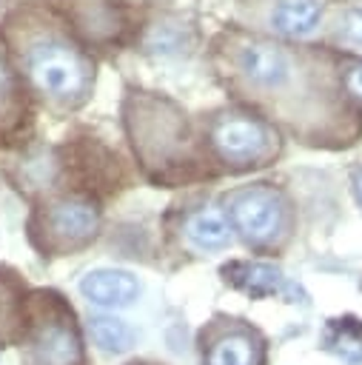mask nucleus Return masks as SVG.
Here are the masks:
<instances>
[{
	"mask_svg": "<svg viewBox=\"0 0 362 365\" xmlns=\"http://www.w3.org/2000/svg\"><path fill=\"white\" fill-rule=\"evenodd\" d=\"M222 86L248 108L276 120L302 143L351 145L362 114L348 103L336 77V54L242 26H222L208 43Z\"/></svg>",
	"mask_w": 362,
	"mask_h": 365,
	"instance_id": "f257e3e1",
	"label": "nucleus"
},
{
	"mask_svg": "<svg viewBox=\"0 0 362 365\" xmlns=\"http://www.w3.org/2000/svg\"><path fill=\"white\" fill-rule=\"evenodd\" d=\"M123 125L143 174L157 185L202 180L214 157L194 134L188 114L165 94L128 88L123 97Z\"/></svg>",
	"mask_w": 362,
	"mask_h": 365,
	"instance_id": "f03ea898",
	"label": "nucleus"
},
{
	"mask_svg": "<svg viewBox=\"0 0 362 365\" xmlns=\"http://www.w3.org/2000/svg\"><path fill=\"white\" fill-rule=\"evenodd\" d=\"M23 40V74L31 88L54 108H80L94 88V60L86 46L48 23H31Z\"/></svg>",
	"mask_w": 362,
	"mask_h": 365,
	"instance_id": "7ed1b4c3",
	"label": "nucleus"
},
{
	"mask_svg": "<svg viewBox=\"0 0 362 365\" xmlns=\"http://www.w3.org/2000/svg\"><path fill=\"white\" fill-rule=\"evenodd\" d=\"M205 145L228 171H251L274 163L282 151L276 125L248 106L217 108L205 123Z\"/></svg>",
	"mask_w": 362,
	"mask_h": 365,
	"instance_id": "20e7f679",
	"label": "nucleus"
},
{
	"mask_svg": "<svg viewBox=\"0 0 362 365\" xmlns=\"http://www.w3.org/2000/svg\"><path fill=\"white\" fill-rule=\"evenodd\" d=\"M29 365H83V342L71 308L57 294H37L26 308Z\"/></svg>",
	"mask_w": 362,
	"mask_h": 365,
	"instance_id": "39448f33",
	"label": "nucleus"
},
{
	"mask_svg": "<svg viewBox=\"0 0 362 365\" xmlns=\"http://www.w3.org/2000/svg\"><path fill=\"white\" fill-rule=\"evenodd\" d=\"M234 26L305 43L322 34L331 0H222Z\"/></svg>",
	"mask_w": 362,
	"mask_h": 365,
	"instance_id": "423d86ee",
	"label": "nucleus"
},
{
	"mask_svg": "<svg viewBox=\"0 0 362 365\" xmlns=\"http://www.w3.org/2000/svg\"><path fill=\"white\" fill-rule=\"evenodd\" d=\"M225 205H228L234 231H239V237L248 245L268 248L288 234L291 205H288L285 194L268 182L237 188Z\"/></svg>",
	"mask_w": 362,
	"mask_h": 365,
	"instance_id": "0eeeda50",
	"label": "nucleus"
},
{
	"mask_svg": "<svg viewBox=\"0 0 362 365\" xmlns=\"http://www.w3.org/2000/svg\"><path fill=\"white\" fill-rule=\"evenodd\" d=\"M68 31L86 48H120L137 37L134 11L120 0H54Z\"/></svg>",
	"mask_w": 362,
	"mask_h": 365,
	"instance_id": "6e6552de",
	"label": "nucleus"
},
{
	"mask_svg": "<svg viewBox=\"0 0 362 365\" xmlns=\"http://www.w3.org/2000/svg\"><path fill=\"white\" fill-rule=\"evenodd\" d=\"M100 231V208L88 197H63L48 202L34 220V237L48 254H71L88 245Z\"/></svg>",
	"mask_w": 362,
	"mask_h": 365,
	"instance_id": "1a4fd4ad",
	"label": "nucleus"
},
{
	"mask_svg": "<svg viewBox=\"0 0 362 365\" xmlns=\"http://www.w3.org/2000/svg\"><path fill=\"white\" fill-rule=\"evenodd\" d=\"M202 365H262L265 339L242 319L217 317L200 336Z\"/></svg>",
	"mask_w": 362,
	"mask_h": 365,
	"instance_id": "9d476101",
	"label": "nucleus"
},
{
	"mask_svg": "<svg viewBox=\"0 0 362 365\" xmlns=\"http://www.w3.org/2000/svg\"><path fill=\"white\" fill-rule=\"evenodd\" d=\"M80 291L86 299H91L94 305H105V308H123L131 299H137L140 285L128 271L120 268H100L91 271L80 279Z\"/></svg>",
	"mask_w": 362,
	"mask_h": 365,
	"instance_id": "9b49d317",
	"label": "nucleus"
},
{
	"mask_svg": "<svg viewBox=\"0 0 362 365\" xmlns=\"http://www.w3.org/2000/svg\"><path fill=\"white\" fill-rule=\"evenodd\" d=\"M322 37L331 51L362 57V6H353V3L328 6Z\"/></svg>",
	"mask_w": 362,
	"mask_h": 365,
	"instance_id": "f8f14e48",
	"label": "nucleus"
},
{
	"mask_svg": "<svg viewBox=\"0 0 362 365\" xmlns=\"http://www.w3.org/2000/svg\"><path fill=\"white\" fill-rule=\"evenodd\" d=\"M225 279L237 288H242L251 297H271V294H282L288 291L285 277L274 268V265H262V262H231L222 268Z\"/></svg>",
	"mask_w": 362,
	"mask_h": 365,
	"instance_id": "ddd939ff",
	"label": "nucleus"
},
{
	"mask_svg": "<svg viewBox=\"0 0 362 365\" xmlns=\"http://www.w3.org/2000/svg\"><path fill=\"white\" fill-rule=\"evenodd\" d=\"M26 331V305H23V288L17 277L6 268H0V348Z\"/></svg>",
	"mask_w": 362,
	"mask_h": 365,
	"instance_id": "4468645a",
	"label": "nucleus"
},
{
	"mask_svg": "<svg viewBox=\"0 0 362 365\" xmlns=\"http://www.w3.org/2000/svg\"><path fill=\"white\" fill-rule=\"evenodd\" d=\"M23 114H26V97L20 88V80L0 48V134L14 131L23 123Z\"/></svg>",
	"mask_w": 362,
	"mask_h": 365,
	"instance_id": "2eb2a0df",
	"label": "nucleus"
},
{
	"mask_svg": "<svg viewBox=\"0 0 362 365\" xmlns=\"http://www.w3.org/2000/svg\"><path fill=\"white\" fill-rule=\"evenodd\" d=\"M185 234L194 245L200 248H222L231 237V228H228V217L219 211V208H200L188 217L185 222Z\"/></svg>",
	"mask_w": 362,
	"mask_h": 365,
	"instance_id": "dca6fc26",
	"label": "nucleus"
},
{
	"mask_svg": "<svg viewBox=\"0 0 362 365\" xmlns=\"http://www.w3.org/2000/svg\"><path fill=\"white\" fill-rule=\"evenodd\" d=\"M325 348L339 354L345 362H359L362 359V322L353 317L331 319L325 328Z\"/></svg>",
	"mask_w": 362,
	"mask_h": 365,
	"instance_id": "f3484780",
	"label": "nucleus"
},
{
	"mask_svg": "<svg viewBox=\"0 0 362 365\" xmlns=\"http://www.w3.org/2000/svg\"><path fill=\"white\" fill-rule=\"evenodd\" d=\"M91 336L103 351H111V354H123L134 342V331L117 317H94L91 319Z\"/></svg>",
	"mask_w": 362,
	"mask_h": 365,
	"instance_id": "a211bd4d",
	"label": "nucleus"
},
{
	"mask_svg": "<svg viewBox=\"0 0 362 365\" xmlns=\"http://www.w3.org/2000/svg\"><path fill=\"white\" fill-rule=\"evenodd\" d=\"M336 77L348 103L362 114V57H353V54L336 57Z\"/></svg>",
	"mask_w": 362,
	"mask_h": 365,
	"instance_id": "6ab92c4d",
	"label": "nucleus"
},
{
	"mask_svg": "<svg viewBox=\"0 0 362 365\" xmlns=\"http://www.w3.org/2000/svg\"><path fill=\"white\" fill-rule=\"evenodd\" d=\"M351 185H353V194H356V202L362 205V165L351 174Z\"/></svg>",
	"mask_w": 362,
	"mask_h": 365,
	"instance_id": "aec40b11",
	"label": "nucleus"
}]
</instances>
